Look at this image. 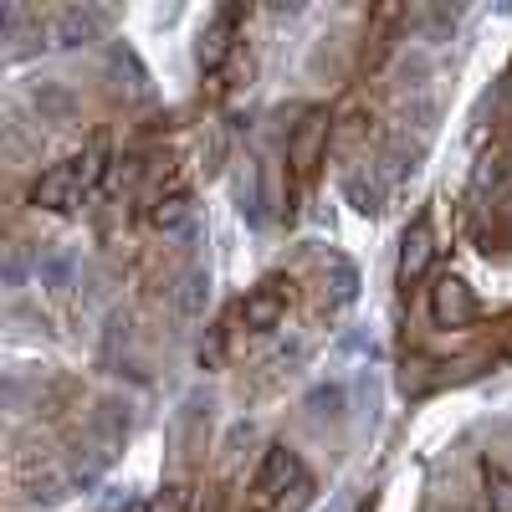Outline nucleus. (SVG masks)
<instances>
[{
  "mask_svg": "<svg viewBox=\"0 0 512 512\" xmlns=\"http://www.w3.org/2000/svg\"><path fill=\"white\" fill-rule=\"evenodd\" d=\"M431 256H436V236H431V221H415L400 241V282H420L425 267H431Z\"/></svg>",
  "mask_w": 512,
  "mask_h": 512,
  "instance_id": "6",
  "label": "nucleus"
},
{
  "mask_svg": "<svg viewBox=\"0 0 512 512\" xmlns=\"http://www.w3.org/2000/svg\"><path fill=\"white\" fill-rule=\"evenodd\" d=\"M328 134H333L328 108H308L303 123H297L292 134H287V164H292V175H297V180H313V175H318L323 149H328Z\"/></svg>",
  "mask_w": 512,
  "mask_h": 512,
  "instance_id": "3",
  "label": "nucleus"
},
{
  "mask_svg": "<svg viewBox=\"0 0 512 512\" xmlns=\"http://www.w3.org/2000/svg\"><path fill=\"white\" fill-rule=\"evenodd\" d=\"M297 487H308L303 461H297L287 446H272L262 472H256V482H251V512H277L287 502V492H297Z\"/></svg>",
  "mask_w": 512,
  "mask_h": 512,
  "instance_id": "2",
  "label": "nucleus"
},
{
  "mask_svg": "<svg viewBox=\"0 0 512 512\" xmlns=\"http://www.w3.org/2000/svg\"><path fill=\"white\" fill-rule=\"evenodd\" d=\"M185 221V200L175 195V200H159V210H154V226H180Z\"/></svg>",
  "mask_w": 512,
  "mask_h": 512,
  "instance_id": "10",
  "label": "nucleus"
},
{
  "mask_svg": "<svg viewBox=\"0 0 512 512\" xmlns=\"http://www.w3.org/2000/svg\"><path fill=\"white\" fill-rule=\"evenodd\" d=\"M98 175H103V154L88 149V154H77V159L47 169V175L31 185V205H41V210H72L82 195L98 185Z\"/></svg>",
  "mask_w": 512,
  "mask_h": 512,
  "instance_id": "1",
  "label": "nucleus"
},
{
  "mask_svg": "<svg viewBox=\"0 0 512 512\" xmlns=\"http://www.w3.org/2000/svg\"><path fill=\"white\" fill-rule=\"evenodd\" d=\"M236 21H241V11H216V16H210V26L200 31V62L210 72H216L226 62V52L236 47Z\"/></svg>",
  "mask_w": 512,
  "mask_h": 512,
  "instance_id": "7",
  "label": "nucleus"
},
{
  "mask_svg": "<svg viewBox=\"0 0 512 512\" xmlns=\"http://www.w3.org/2000/svg\"><path fill=\"white\" fill-rule=\"evenodd\" d=\"M308 405H313V415H338V405H344V390H338V384H318V390L308 395Z\"/></svg>",
  "mask_w": 512,
  "mask_h": 512,
  "instance_id": "9",
  "label": "nucleus"
},
{
  "mask_svg": "<svg viewBox=\"0 0 512 512\" xmlns=\"http://www.w3.org/2000/svg\"><path fill=\"white\" fill-rule=\"evenodd\" d=\"M482 482H487V507L512 512V477L502 472V466H482Z\"/></svg>",
  "mask_w": 512,
  "mask_h": 512,
  "instance_id": "8",
  "label": "nucleus"
},
{
  "mask_svg": "<svg viewBox=\"0 0 512 512\" xmlns=\"http://www.w3.org/2000/svg\"><path fill=\"white\" fill-rule=\"evenodd\" d=\"M282 313H287V287H282V282H262L256 292H246V303H241V318H246V328H256V333L277 328Z\"/></svg>",
  "mask_w": 512,
  "mask_h": 512,
  "instance_id": "5",
  "label": "nucleus"
},
{
  "mask_svg": "<svg viewBox=\"0 0 512 512\" xmlns=\"http://www.w3.org/2000/svg\"><path fill=\"white\" fill-rule=\"evenodd\" d=\"M477 292L466 287L461 277H436V287H431V323L436 328H472L477 323Z\"/></svg>",
  "mask_w": 512,
  "mask_h": 512,
  "instance_id": "4",
  "label": "nucleus"
}]
</instances>
